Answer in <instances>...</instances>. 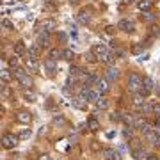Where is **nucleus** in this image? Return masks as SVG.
<instances>
[{
    "label": "nucleus",
    "mask_w": 160,
    "mask_h": 160,
    "mask_svg": "<svg viewBox=\"0 0 160 160\" xmlns=\"http://www.w3.org/2000/svg\"><path fill=\"white\" fill-rule=\"evenodd\" d=\"M142 82H144V78H142L141 75L132 73L130 77H128V82H126V89L132 91V93H139L141 87H142Z\"/></svg>",
    "instance_id": "obj_1"
},
{
    "label": "nucleus",
    "mask_w": 160,
    "mask_h": 160,
    "mask_svg": "<svg viewBox=\"0 0 160 160\" xmlns=\"http://www.w3.org/2000/svg\"><path fill=\"white\" fill-rule=\"evenodd\" d=\"M18 141H20V137H18V135H13V133H6V135L2 137V146H4L6 149H13V148L18 144Z\"/></svg>",
    "instance_id": "obj_2"
},
{
    "label": "nucleus",
    "mask_w": 160,
    "mask_h": 160,
    "mask_svg": "<svg viewBox=\"0 0 160 160\" xmlns=\"http://www.w3.org/2000/svg\"><path fill=\"white\" fill-rule=\"evenodd\" d=\"M142 133H144V139L148 141V142H151V144H158V133L153 130V128H149V126H146V128H142Z\"/></svg>",
    "instance_id": "obj_3"
},
{
    "label": "nucleus",
    "mask_w": 160,
    "mask_h": 160,
    "mask_svg": "<svg viewBox=\"0 0 160 160\" xmlns=\"http://www.w3.org/2000/svg\"><path fill=\"white\" fill-rule=\"evenodd\" d=\"M93 53L96 55V59H98V61H103V59L107 57L110 52H109V48H107L105 44L100 43V44H95V46H93Z\"/></svg>",
    "instance_id": "obj_4"
},
{
    "label": "nucleus",
    "mask_w": 160,
    "mask_h": 160,
    "mask_svg": "<svg viewBox=\"0 0 160 160\" xmlns=\"http://www.w3.org/2000/svg\"><path fill=\"white\" fill-rule=\"evenodd\" d=\"M37 44H39L41 48L50 44V30H41V32H39V36H37Z\"/></svg>",
    "instance_id": "obj_5"
},
{
    "label": "nucleus",
    "mask_w": 160,
    "mask_h": 160,
    "mask_svg": "<svg viewBox=\"0 0 160 160\" xmlns=\"http://www.w3.org/2000/svg\"><path fill=\"white\" fill-rule=\"evenodd\" d=\"M25 68H27V71L30 73H37V69H39V62H37V59H27L25 61Z\"/></svg>",
    "instance_id": "obj_6"
},
{
    "label": "nucleus",
    "mask_w": 160,
    "mask_h": 160,
    "mask_svg": "<svg viewBox=\"0 0 160 160\" xmlns=\"http://www.w3.org/2000/svg\"><path fill=\"white\" fill-rule=\"evenodd\" d=\"M133 22H130V20H121V22L117 23V29L124 30V32H133Z\"/></svg>",
    "instance_id": "obj_7"
},
{
    "label": "nucleus",
    "mask_w": 160,
    "mask_h": 160,
    "mask_svg": "<svg viewBox=\"0 0 160 160\" xmlns=\"http://www.w3.org/2000/svg\"><path fill=\"white\" fill-rule=\"evenodd\" d=\"M109 82H107V78H98V82H96V91H100L102 95H105L107 91H109Z\"/></svg>",
    "instance_id": "obj_8"
},
{
    "label": "nucleus",
    "mask_w": 160,
    "mask_h": 160,
    "mask_svg": "<svg viewBox=\"0 0 160 160\" xmlns=\"http://www.w3.org/2000/svg\"><path fill=\"white\" fill-rule=\"evenodd\" d=\"M16 119H18L20 123H30V121H32V114L27 112V110H22V112L16 114Z\"/></svg>",
    "instance_id": "obj_9"
},
{
    "label": "nucleus",
    "mask_w": 160,
    "mask_h": 160,
    "mask_svg": "<svg viewBox=\"0 0 160 160\" xmlns=\"http://www.w3.org/2000/svg\"><path fill=\"white\" fill-rule=\"evenodd\" d=\"M117 77H119V69H117V68H112V66H110L109 69L105 71V78L107 80H116Z\"/></svg>",
    "instance_id": "obj_10"
},
{
    "label": "nucleus",
    "mask_w": 160,
    "mask_h": 160,
    "mask_svg": "<svg viewBox=\"0 0 160 160\" xmlns=\"http://www.w3.org/2000/svg\"><path fill=\"white\" fill-rule=\"evenodd\" d=\"M27 52H29V50L25 48V44H23V43H16L15 44V55H16V57H23Z\"/></svg>",
    "instance_id": "obj_11"
},
{
    "label": "nucleus",
    "mask_w": 160,
    "mask_h": 160,
    "mask_svg": "<svg viewBox=\"0 0 160 160\" xmlns=\"http://www.w3.org/2000/svg\"><path fill=\"white\" fill-rule=\"evenodd\" d=\"M18 82H20V86H22L23 89H29L30 86H32V80H30L29 75H23V77H20V78H18Z\"/></svg>",
    "instance_id": "obj_12"
},
{
    "label": "nucleus",
    "mask_w": 160,
    "mask_h": 160,
    "mask_svg": "<svg viewBox=\"0 0 160 160\" xmlns=\"http://www.w3.org/2000/svg\"><path fill=\"white\" fill-rule=\"evenodd\" d=\"M146 126H148V124H146L144 117H135V119H133V124H132V128H137V130H142Z\"/></svg>",
    "instance_id": "obj_13"
},
{
    "label": "nucleus",
    "mask_w": 160,
    "mask_h": 160,
    "mask_svg": "<svg viewBox=\"0 0 160 160\" xmlns=\"http://www.w3.org/2000/svg\"><path fill=\"white\" fill-rule=\"evenodd\" d=\"M77 20H78V23H82V25H87L89 20H91V16H89L86 11H82V13H78V15H77Z\"/></svg>",
    "instance_id": "obj_14"
},
{
    "label": "nucleus",
    "mask_w": 160,
    "mask_h": 160,
    "mask_svg": "<svg viewBox=\"0 0 160 160\" xmlns=\"http://www.w3.org/2000/svg\"><path fill=\"white\" fill-rule=\"evenodd\" d=\"M146 100H144V96L142 95H135V98H133V107H137V109H142L146 105Z\"/></svg>",
    "instance_id": "obj_15"
},
{
    "label": "nucleus",
    "mask_w": 160,
    "mask_h": 160,
    "mask_svg": "<svg viewBox=\"0 0 160 160\" xmlns=\"http://www.w3.org/2000/svg\"><path fill=\"white\" fill-rule=\"evenodd\" d=\"M13 75H15V73H11L9 69H2V71H0V78H2V82H6V84H7V82H11Z\"/></svg>",
    "instance_id": "obj_16"
},
{
    "label": "nucleus",
    "mask_w": 160,
    "mask_h": 160,
    "mask_svg": "<svg viewBox=\"0 0 160 160\" xmlns=\"http://www.w3.org/2000/svg\"><path fill=\"white\" fill-rule=\"evenodd\" d=\"M96 109L98 110H107L109 109V100H107V98H100V100L96 102Z\"/></svg>",
    "instance_id": "obj_17"
},
{
    "label": "nucleus",
    "mask_w": 160,
    "mask_h": 160,
    "mask_svg": "<svg viewBox=\"0 0 160 160\" xmlns=\"http://www.w3.org/2000/svg\"><path fill=\"white\" fill-rule=\"evenodd\" d=\"M87 128L91 132H96V130H100V123H98V119H95V117H91L87 121Z\"/></svg>",
    "instance_id": "obj_18"
},
{
    "label": "nucleus",
    "mask_w": 160,
    "mask_h": 160,
    "mask_svg": "<svg viewBox=\"0 0 160 160\" xmlns=\"http://www.w3.org/2000/svg\"><path fill=\"white\" fill-rule=\"evenodd\" d=\"M39 48H41L39 44H32V46H30L29 52H27V53L30 55V59H37V55H39Z\"/></svg>",
    "instance_id": "obj_19"
},
{
    "label": "nucleus",
    "mask_w": 160,
    "mask_h": 160,
    "mask_svg": "<svg viewBox=\"0 0 160 160\" xmlns=\"http://www.w3.org/2000/svg\"><path fill=\"white\" fill-rule=\"evenodd\" d=\"M142 87H146L148 91H149V93H151L153 89H155V82H153V80L149 78V77H146L144 82H142Z\"/></svg>",
    "instance_id": "obj_20"
},
{
    "label": "nucleus",
    "mask_w": 160,
    "mask_h": 160,
    "mask_svg": "<svg viewBox=\"0 0 160 160\" xmlns=\"http://www.w3.org/2000/svg\"><path fill=\"white\" fill-rule=\"evenodd\" d=\"M86 100H84V98H77V100H73L71 102V105L73 107H77V109H86Z\"/></svg>",
    "instance_id": "obj_21"
},
{
    "label": "nucleus",
    "mask_w": 160,
    "mask_h": 160,
    "mask_svg": "<svg viewBox=\"0 0 160 160\" xmlns=\"http://www.w3.org/2000/svg\"><path fill=\"white\" fill-rule=\"evenodd\" d=\"M96 82H98V77L93 75V73L86 77V86H89V87H91V86H96Z\"/></svg>",
    "instance_id": "obj_22"
},
{
    "label": "nucleus",
    "mask_w": 160,
    "mask_h": 160,
    "mask_svg": "<svg viewBox=\"0 0 160 160\" xmlns=\"http://www.w3.org/2000/svg\"><path fill=\"white\" fill-rule=\"evenodd\" d=\"M139 9L148 13V11L151 9V2H149V0H141V2H139Z\"/></svg>",
    "instance_id": "obj_23"
},
{
    "label": "nucleus",
    "mask_w": 160,
    "mask_h": 160,
    "mask_svg": "<svg viewBox=\"0 0 160 160\" xmlns=\"http://www.w3.org/2000/svg\"><path fill=\"white\" fill-rule=\"evenodd\" d=\"M44 68H46L48 71H55V61L48 57L46 61H44Z\"/></svg>",
    "instance_id": "obj_24"
},
{
    "label": "nucleus",
    "mask_w": 160,
    "mask_h": 160,
    "mask_svg": "<svg viewBox=\"0 0 160 160\" xmlns=\"http://www.w3.org/2000/svg\"><path fill=\"white\" fill-rule=\"evenodd\" d=\"M2 98H4V100L11 98V91H9V87H7V84H6V82H2Z\"/></svg>",
    "instance_id": "obj_25"
},
{
    "label": "nucleus",
    "mask_w": 160,
    "mask_h": 160,
    "mask_svg": "<svg viewBox=\"0 0 160 160\" xmlns=\"http://www.w3.org/2000/svg\"><path fill=\"white\" fill-rule=\"evenodd\" d=\"M112 155H114V149H110V148H105V149H102V157L105 160H112Z\"/></svg>",
    "instance_id": "obj_26"
},
{
    "label": "nucleus",
    "mask_w": 160,
    "mask_h": 160,
    "mask_svg": "<svg viewBox=\"0 0 160 160\" xmlns=\"http://www.w3.org/2000/svg\"><path fill=\"white\" fill-rule=\"evenodd\" d=\"M50 59H53V61H57L59 57H62V50H59V48H53V50H50V55H48Z\"/></svg>",
    "instance_id": "obj_27"
},
{
    "label": "nucleus",
    "mask_w": 160,
    "mask_h": 160,
    "mask_svg": "<svg viewBox=\"0 0 160 160\" xmlns=\"http://www.w3.org/2000/svg\"><path fill=\"white\" fill-rule=\"evenodd\" d=\"M73 57H75V52L73 50H69V48L62 50V59H66V61H73Z\"/></svg>",
    "instance_id": "obj_28"
},
{
    "label": "nucleus",
    "mask_w": 160,
    "mask_h": 160,
    "mask_svg": "<svg viewBox=\"0 0 160 160\" xmlns=\"http://www.w3.org/2000/svg\"><path fill=\"white\" fill-rule=\"evenodd\" d=\"M43 27H44V30H53L57 25H55V22H53V20H44V22H43Z\"/></svg>",
    "instance_id": "obj_29"
},
{
    "label": "nucleus",
    "mask_w": 160,
    "mask_h": 160,
    "mask_svg": "<svg viewBox=\"0 0 160 160\" xmlns=\"http://www.w3.org/2000/svg\"><path fill=\"white\" fill-rule=\"evenodd\" d=\"M133 119H135V117H133V116H130V114H123V119H121V121H123L124 124L132 126V124H133Z\"/></svg>",
    "instance_id": "obj_30"
},
{
    "label": "nucleus",
    "mask_w": 160,
    "mask_h": 160,
    "mask_svg": "<svg viewBox=\"0 0 160 160\" xmlns=\"http://www.w3.org/2000/svg\"><path fill=\"white\" fill-rule=\"evenodd\" d=\"M121 119H123V114H121V112L110 114V121H112V123H117V121H121Z\"/></svg>",
    "instance_id": "obj_31"
},
{
    "label": "nucleus",
    "mask_w": 160,
    "mask_h": 160,
    "mask_svg": "<svg viewBox=\"0 0 160 160\" xmlns=\"http://www.w3.org/2000/svg\"><path fill=\"white\" fill-rule=\"evenodd\" d=\"M141 110H142V114H144V116H146V114H153V103H148V105H144Z\"/></svg>",
    "instance_id": "obj_32"
},
{
    "label": "nucleus",
    "mask_w": 160,
    "mask_h": 160,
    "mask_svg": "<svg viewBox=\"0 0 160 160\" xmlns=\"http://www.w3.org/2000/svg\"><path fill=\"white\" fill-rule=\"evenodd\" d=\"M25 100H27V102H36V95H34V93H30V91H25Z\"/></svg>",
    "instance_id": "obj_33"
},
{
    "label": "nucleus",
    "mask_w": 160,
    "mask_h": 160,
    "mask_svg": "<svg viewBox=\"0 0 160 160\" xmlns=\"http://www.w3.org/2000/svg\"><path fill=\"white\" fill-rule=\"evenodd\" d=\"M133 158H137V160L144 158V151L142 149H133Z\"/></svg>",
    "instance_id": "obj_34"
},
{
    "label": "nucleus",
    "mask_w": 160,
    "mask_h": 160,
    "mask_svg": "<svg viewBox=\"0 0 160 160\" xmlns=\"http://www.w3.org/2000/svg\"><path fill=\"white\" fill-rule=\"evenodd\" d=\"M151 103H153V114L160 116V103H155V102H151Z\"/></svg>",
    "instance_id": "obj_35"
},
{
    "label": "nucleus",
    "mask_w": 160,
    "mask_h": 160,
    "mask_svg": "<svg viewBox=\"0 0 160 160\" xmlns=\"http://www.w3.org/2000/svg\"><path fill=\"white\" fill-rule=\"evenodd\" d=\"M2 27H6V29H13V23L9 22L7 18H4V20H2Z\"/></svg>",
    "instance_id": "obj_36"
},
{
    "label": "nucleus",
    "mask_w": 160,
    "mask_h": 160,
    "mask_svg": "<svg viewBox=\"0 0 160 160\" xmlns=\"http://www.w3.org/2000/svg\"><path fill=\"white\" fill-rule=\"evenodd\" d=\"M96 55H95V53H93V52H89V53H86V61H89V62H95V61H96Z\"/></svg>",
    "instance_id": "obj_37"
},
{
    "label": "nucleus",
    "mask_w": 160,
    "mask_h": 160,
    "mask_svg": "<svg viewBox=\"0 0 160 160\" xmlns=\"http://www.w3.org/2000/svg\"><path fill=\"white\" fill-rule=\"evenodd\" d=\"M18 137H20V139H29L30 137V130H23L22 133L18 135Z\"/></svg>",
    "instance_id": "obj_38"
},
{
    "label": "nucleus",
    "mask_w": 160,
    "mask_h": 160,
    "mask_svg": "<svg viewBox=\"0 0 160 160\" xmlns=\"http://www.w3.org/2000/svg\"><path fill=\"white\" fill-rule=\"evenodd\" d=\"M9 66H11V68L18 66V57H11V59H9Z\"/></svg>",
    "instance_id": "obj_39"
},
{
    "label": "nucleus",
    "mask_w": 160,
    "mask_h": 160,
    "mask_svg": "<svg viewBox=\"0 0 160 160\" xmlns=\"http://www.w3.org/2000/svg\"><path fill=\"white\" fill-rule=\"evenodd\" d=\"M123 133H124V137H126V139H128V137H132V135H133V132H132V130H128V128H126V130H124Z\"/></svg>",
    "instance_id": "obj_40"
},
{
    "label": "nucleus",
    "mask_w": 160,
    "mask_h": 160,
    "mask_svg": "<svg viewBox=\"0 0 160 160\" xmlns=\"http://www.w3.org/2000/svg\"><path fill=\"white\" fill-rule=\"evenodd\" d=\"M112 160H121V155L117 151H114V155H112Z\"/></svg>",
    "instance_id": "obj_41"
},
{
    "label": "nucleus",
    "mask_w": 160,
    "mask_h": 160,
    "mask_svg": "<svg viewBox=\"0 0 160 160\" xmlns=\"http://www.w3.org/2000/svg\"><path fill=\"white\" fill-rule=\"evenodd\" d=\"M144 18H146V20H148V22H151V20H153V16L149 15V13H146V15H144Z\"/></svg>",
    "instance_id": "obj_42"
},
{
    "label": "nucleus",
    "mask_w": 160,
    "mask_h": 160,
    "mask_svg": "<svg viewBox=\"0 0 160 160\" xmlns=\"http://www.w3.org/2000/svg\"><path fill=\"white\" fill-rule=\"evenodd\" d=\"M146 160H158V158H157L155 155H149V157H148V158H146Z\"/></svg>",
    "instance_id": "obj_43"
},
{
    "label": "nucleus",
    "mask_w": 160,
    "mask_h": 160,
    "mask_svg": "<svg viewBox=\"0 0 160 160\" xmlns=\"http://www.w3.org/2000/svg\"><path fill=\"white\" fill-rule=\"evenodd\" d=\"M69 4H71V6H77V4H78V0H69Z\"/></svg>",
    "instance_id": "obj_44"
},
{
    "label": "nucleus",
    "mask_w": 160,
    "mask_h": 160,
    "mask_svg": "<svg viewBox=\"0 0 160 160\" xmlns=\"http://www.w3.org/2000/svg\"><path fill=\"white\" fill-rule=\"evenodd\" d=\"M155 91H157V95H158V98H160V86H157V87H155Z\"/></svg>",
    "instance_id": "obj_45"
},
{
    "label": "nucleus",
    "mask_w": 160,
    "mask_h": 160,
    "mask_svg": "<svg viewBox=\"0 0 160 160\" xmlns=\"http://www.w3.org/2000/svg\"><path fill=\"white\" fill-rule=\"evenodd\" d=\"M39 160H50V158H48L46 155H43V157H41V158H39Z\"/></svg>",
    "instance_id": "obj_46"
},
{
    "label": "nucleus",
    "mask_w": 160,
    "mask_h": 160,
    "mask_svg": "<svg viewBox=\"0 0 160 160\" xmlns=\"http://www.w3.org/2000/svg\"><path fill=\"white\" fill-rule=\"evenodd\" d=\"M121 2H123V4H128V2H132V0H121Z\"/></svg>",
    "instance_id": "obj_47"
},
{
    "label": "nucleus",
    "mask_w": 160,
    "mask_h": 160,
    "mask_svg": "<svg viewBox=\"0 0 160 160\" xmlns=\"http://www.w3.org/2000/svg\"><path fill=\"white\" fill-rule=\"evenodd\" d=\"M44 2H52V0H44Z\"/></svg>",
    "instance_id": "obj_48"
}]
</instances>
